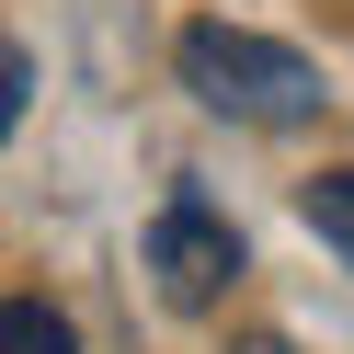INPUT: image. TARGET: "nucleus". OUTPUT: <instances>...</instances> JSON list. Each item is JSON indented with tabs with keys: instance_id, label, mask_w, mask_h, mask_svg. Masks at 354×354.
I'll list each match as a JSON object with an SVG mask.
<instances>
[{
	"instance_id": "nucleus-3",
	"label": "nucleus",
	"mask_w": 354,
	"mask_h": 354,
	"mask_svg": "<svg viewBox=\"0 0 354 354\" xmlns=\"http://www.w3.org/2000/svg\"><path fill=\"white\" fill-rule=\"evenodd\" d=\"M0 354H80V331L46 297H0Z\"/></svg>"
},
{
	"instance_id": "nucleus-6",
	"label": "nucleus",
	"mask_w": 354,
	"mask_h": 354,
	"mask_svg": "<svg viewBox=\"0 0 354 354\" xmlns=\"http://www.w3.org/2000/svg\"><path fill=\"white\" fill-rule=\"evenodd\" d=\"M240 354H286V331H252V343H240Z\"/></svg>"
},
{
	"instance_id": "nucleus-2",
	"label": "nucleus",
	"mask_w": 354,
	"mask_h": 354,
	"mask_svg": "<svg viewBox=\"0 0 354 354\" xmlns=\"http://www.w3.org/2000/svg\"><path fill=\"white\" fill-rule=\"evenodd\" d=\"M149 274H160V297H171V308H217V297L240 286V229L183 183L160 217H149Z\"/></svg>"
},
{
	"instance_id": "nucleus-4",
	"label": "nucleus",
	"mask_w": 354,
	"mask_h": 354,
	"mask_svg": "<svg viewBox=\"0 0 354 354\" xmlns=\"http://www.w3.org/2000/svg\"><path fill=\"white\" fill-rule=\"evenodd\" d=\"M308 229H320L331 252L354 263V160H343V171H320V183H308Z\"/></svg>"
},
{
	"instance_id": "nucleus-5",
	"label": "nucleus",
	"mask_w": 354,
	"mask_h": 354,
	"mask_svg": "<svg viewBox=\"0 0 354 354\" xmlns=\"http://www.w3.org/2000/svg\"><path fill=\"white\" fill-rule=\"evenodd\" d=\"M24 92H35V69H24V46H12V35H0V138H12V126H24Z\"/></svg>"
},
{
	"instance_id": "nucleus-1",
	"label": "nucleus",
	"mask_w": 354,
	"mask_h": 354,
	"mask_svg": "<svg viewBox=\"0 0 354 354\" xmlns=\"http://www.w3.org/2000/svg\"><path fill=\"white\" fill-rule=\"evenodd\" d=\"M183 92L229 126H308L331 103V80L252 24H183Z\"/></svg>"
}]
</instances>
